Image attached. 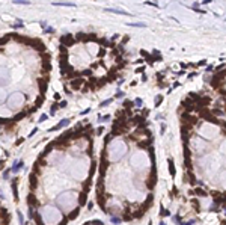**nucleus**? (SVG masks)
Segmentation results:
<instances>
[{"instance_id": "nucleus-1", "label": "nucleus", "mask_w": 226, "mask_h": 225, "mask_svg": "<svg viewBox=\"0 0 226 225\" xmlns=\"http://www.w3.org/2000/svg\"><path fill=\"white\" fill-rule=\"evenodd\" d=\"M0 225H11V215L3 205H0Z\"/></svg>"}, {"instance_id": "nucleus-2", "label": "nucleus", "mask_w": 226, "mask_h": 225, "mask_svg": "<svg viewBox=\"0 0 226 225\" xmlns=\"http://www.w3.org/2000/svg\"><path fill=\"white\" fill-rule=\"evenodd\" d=\"M21 166H23V160H18V162H17L15 165H14V169H12V171H14V172L20 171V168H21Z\"/></svg>"}, {"instance_id": "nucleus-3", "label": "nucleus", "mask_w": 226, "mask_h": 225, "mask_svg": "<svg viewBox=\"0 0 226 225\" xmlns=\"http://www.w3.org/2000/svg\"><path fill=\"white\" fill-rule=\"evenodd\" d=\"M66 124H68V119H63V121L60 122V124H57V126H56V127L53 128V130H59L60 127H63V126H66Z\"/></svg>"}, {"instance_id": "nucleus-4", "label": "nucleus", "mask_w": 226, "mask_h": 225, "mask_svg": "<svg viewBox=\"0 0 226 225\" xmlns=\"http://www.w3.org/2000/svg\"><path fill=\"white\" fill-rule=\"evenodd\" d=\"M84 225H104V224L100 222V221H92V222H88V224H84Z\"/></svg>"}]
</instances>
